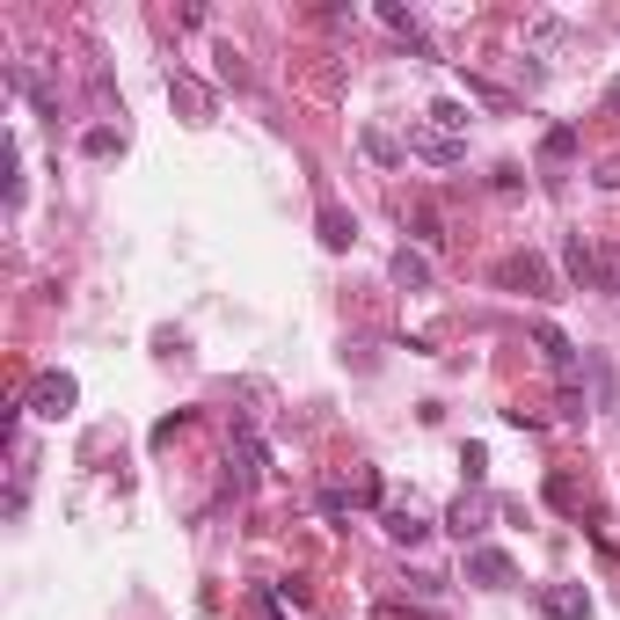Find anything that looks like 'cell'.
<instances>
[{
	"label": "cell",
	"mask_w": 620,
	"mask_h": 620,
	"mask_svg": "<svg viewBox=\"0 0 620 620\" xmlns=\"http://www.w3.org/2000/svg\"><path fill=\"white\" fill-rule=\"evenodd\" d=\"M430 124H446V132L460 139V132H467V102H438V110H430Z\"/></svg>",
	"instance_id": "5bb4252c"
},
{
	"label": "cell",
	"mask_w": 620,
	"mask_h": 620,
	"mask_svg": "<svg viewBox=\"0 0 620 620\" xmlns=\"http://www.w3.org/2000/svg\"><path fill=\"white\" fill-rule=\"evenodd\" d=\"M387 270H394V285L402 292H430V256H416V248H394Z\"/></svg>",
	"instance_id": "9c48e42d"
},
{
	"label": "cell",
	"mask_w": 620,
	"mask_h": 620,
	"mask_svg": "<svg viewBox=\"0 0 620 620\" xmlns=\"http://www.w3.org/2000/svg\"><path fill=\"white\" fill-rule=\"evenodd\" d=\"M540 161H576V124H555L540 139Z\"/></svg>",
	"instance_id": "4fadbf2b"
},
{
	"label": "cell",
	"mask_w": 620,
	"mask_h": 620,
	"mask_svg": "<svg viewBox=\"0 0 620 620\" xmlns=\"http://www.w3.org/2000/svg\"><path fill=\"white\" fill-rule=\"evenodd\" d=\"M365 154H373V161H394V154H402V146L387 139V132H365Z\"/></svg>",
	"instance_id": "2e32d148"
},
{
	"label": "cell",
	"mask_w": 620,
	"mask_h": 620,
	"mask_svg": "<svg viewBox=\"0 0 620 620\" xmlns=\"http://www.w3.org/2000/svg\"><path fill=\"white\" fill-rule=\"evenodd\" d=\"M511 555L503 548H467V584H489V592H503V584H511Z\"/></svg>",
	"instance_id": "5b68a950"
},
{
	"label": "cell",
	"mask_w": 620,
	"mask_h": 620,
	"mask_svg": "<svg viewBox=\"0 0 620 620\" xmlns=\"http://www.w3.org/2000/svg\"><path fill=\"white\" fill-rule=\"evenodd\" d=\"M73 402H81L73 373H37V380H29V394H23V409H29V416H45V424H66Z\"/></svg>",
	"instance_id": "6da1fadb"
},
{
	"label": "cell",
	"mask_w": 620,
	"mask_h": 620,
	"mask_svg": "<svg viewBox=\"0 0 620 620\" xmlns=\"http://www.w3.org/2000/svg\"><path fill=\"white\" fill-rule=\"evenodd\" d=\"M409 154L430 161V168H460L467 161V139H453L446 124H409Z\"/></svg>",
	"instance_id": "7a4b0ae2"
},
{
	"label": "cell",
	"mask_w": 620,
	"mask_h": 620,
	"mask_svg": "<svg viewBox=\"0 0 620 620\" xmlns=\"http://www.w3.org/2000/svg\"><path fill=\"white\" fill-rule=\"evenodd\" d=\"M497 285H519V292H555V278H548V263H540V256H503V263H497Z\"/></svg>",
	"instance_id": "277c9868"
},
{
	"label": "cell",
	"mask_w": 620,
	"mask_h": 620,
	"mask_svg": "<svg viewBox=\"0 0 620 620\" xmlns=\"http://www.w3.org/2000/svg\"><path fill=\"white\" fill-rule=\"evenodd\" d=\"M227 482H234V497H248V489L263 482V446H256V438H241V446H234V475H227Z\"/></svg>",
	"instance_id": "30bf717a"
},
{
	"label": "cell",
	"mask_w": 620,
	"mask_h": 620,
	"mask_svg": "<svg viewBox=\"0 0 620 620\" xmlns=\"http://www.w3.org/2000/svg\"><path fill=\"white\" fill-rule=\"evenodd\" d=\"M380 525H387V540H402V548H416V540L430 533V525L416 519V511H380Z\"/></svg>",
	"instance_id": "8fae6325"
},
{
	"label": "cell",
	"mask_w": 620,
	"mask_h": 620,
	"mask_svg": "<svg viewBox=\"0 0 620 620\" xmlns=\"http://www.w3.org/2000/svg\"><path fill=\"white\" fill-rule=\"evenodd\" d=\"M606 110H613V118H620V81H606Z\"/></svg>",
	"instance_id": "ac0fdd59"
},
{
	"label": "cell",
	"mask_w": 620,
	"mask_h": 620,
	"mask_svg": "<svg viewBox=\"0 0 620 620\" xmlns=\"http://www.w3.org/2000/svg\"><path fill=\"white\" fill-rule=\"evenodd\" d=\"M540 613L548 620H584L592 613V592H584V584H548V592H540Z\"/></svg>",
	"instance_id": "8992f818"
},
{
	"label": "cell",
	"mask_w": 620,
	"mask_h": 620,
	"mask_svg": "<svg viewBox=\"0 0 620 620\" xmlns=\"http://www.w3.org/2000/svg\"><path fill=\"white\" fill-rule=\"evenodd\" d=\"M482 519H489V503H482V497H460L453 511H446V533L467 548V540H482Z\"/></svg>",
	"instance_id": "52a82bcc"
},
{
	"label": "cell",
	"mask_w": 620,
	"mask_h": 620,
	"mask_svg": "<svg viewBox=\"0 0 620 620\" xmlns=\"http://www.w3.org/2000/svg\"><path fill=\"white\" fill-rule=\"evenodd\" d=\"M533 351H540V358L562 373V387H576V343L555 329V321H533Z\"/></svg>",
	"instance_id": "3957f363"
},
{
	"label": "cell",
	"mask_w": 620,
	"mask_h": 620,
	"mask_svg": "<svg viewBox=\"0 0 620 620\" xmlns=\"http://www.w3.org/2000/svg\"><path fill=\"white\" fill-rule=\"evenodd\" d=\"M548 503H562V511H570V503H576V482H570V475H555V482H548Z\"/></svg>",
	"instance_id": "e0dca14e"
},
{
	"label": "cell",
	"mask_w": 620,
	"mask_h": 620,
	"mask_svg": "<svg viewBox=\"0 0 620 620\" xmlns=\"http://www.w3.org/2000/svg\"><path fill=\"white\" fill-rule=\"evenodd\" d=\"M81 146H88V154H96V161H102V154H118V132H110V124H96V132H88V139H81Z\"/></svg>",
	"instance_id": "9a60e30c"
},
{
	"label": "cell",
	"mask_w": 620,
	"mask_h": 620,
	"mask_svg": "<svg viewBox=\"0 0 620 620\" xmlns=\"http://www.w3.org/2000/svg\"><path fill=\"white\" fill-rule=\"evenodd\" d=\"M321 241H329V248H351V241H358V227H351L343 205H321Z\"/></svg>",
	"instance_id": "7c38bea8"
},
{
	"label": "cell",
	"mask_w": 620,
	"mask_h": 620,
	"mask_svg": "<svg viewBox=\"0 0 620 620\" xmlns=\"http://www.w3.org/2000/svg\"><path fill=\"white\" fill-rule=\"evenodd\" d=\"M380 23L394 29V37H402V45L416 51V59H430V37H424V23H416L409 8H394V0H380Z\"/></svg>",
	"instance_id": "ba28073f"
}]
</instances>
